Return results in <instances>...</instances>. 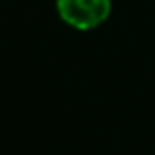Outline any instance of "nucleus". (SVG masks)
Listing matches in <instances>:
<instances>
[{"mask_svg":"<svg viewBox=\"0 0 155 155\" xmlns=\"http://www.w3.org/2000/svg\"><path fill=\"white\" fill-rule=\"evenodd\" d=\"M57 14L67 26L87 31L102 26L112 14V0H57Z\"/></svg>","mask_w":155,"mask_h":155,"instance_id":"obj_1","label":"nucleus"}]
</instances>
